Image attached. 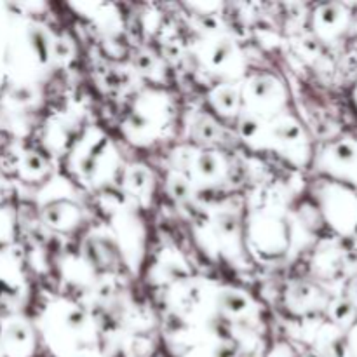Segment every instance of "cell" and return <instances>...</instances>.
Segmentation results:
<instances>
[{
    "label": "cell",
    "instance_id": "cell-1",
    "mask_svg": "<svg viewBox=\"0 0 357 357\" xmlns=\"http://www.w3.org/2000/svg\"><path fill=\"white\" fill-rule=\"evenodd\" d=\"M328 169L337 178L357 187V139H342L326 152Z\"/></svg>",
    "mask_w": 357,
    "mask_h": 357
},
{
    "label": "cell",
    "instance_id": "cell-2",
    "mask_svg": "<svg viewBox=\"0 0 357 357\" xmlns=\"http://www.w3.org/2000/svg\"><path fill=\"white\" fill-rule=\"evenodd\" d=\"M349 13L342 6H326L319 10V23L326 33H337L344 30Z\"/></svg>",
    "mask_w": 357,
    "mask_h": 357
},
{
    "label": "cell",
    "instance_id": "cell-3",
    "mask_svg": "<svg viewBox=\"0 0 357 357\" xmlns=\"http://www.w3.org/2000/svg\"><path fill=\"white\" fill-rule=\"evenodd\" d=\"M331 317L337 324L344 328H352L357 323V309L349 302L347 298H342V300H335L331 303Z\"/></svg>",
    "mask_w": 357,
    "mask_h": 357
},
{
    "label": "cell",
    "instance_id": "cell-4",
    "mask_svg": "<svg viewBox=\"0 0 357 357\" xmlns=\"http://www.w3.org/2000/svg\"><path fill=\"white\" fill-rule=\"evenodd\" d=\"M347 351H349V357H357V323L351 328V335H349V342H347Z\"/></svg>",
    "mask_w": 357,
    "mask_h": 357
},
{
    "label": "cell",
    "instance_id": "cell-5",
    "mask_svg": "<svg viewBox=\"0 0 357 357\" xmlns=\"http://www.w3.org/2000/svg\"><path fill=\"white\" fill-rule=\"evenodd\" d=\"M347 291H349L347 300H349V302H351L352 305H354L356 309H357V275H356V278L352 279V281H351V284H349V289H347Z\"/></svg>",
    "mask_w": 357,
    "mask_h": 357
},
{
    "label": "cell",
    "instance_id": "cell-6",
    "mask_svg": "<svg viewBox=\"0 0 357 357\" xmlns=\"http://www.w3.org/2000/svg\"><path fill=\"white\" fill-rule=\"evenodd\" d=\"M356 101H357V89H356Z\"/></svg>",
    "mask_w": 357,
    "mask_h": 357
}]
</instances>
